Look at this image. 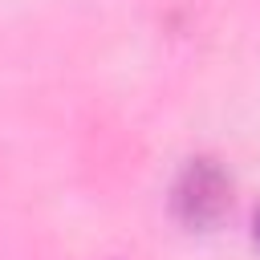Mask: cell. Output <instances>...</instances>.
Here are the masks:
<instances>
[{"label": "cell", "mask_w": 260, "mask_h": 260, "mask_svg": "<svg viewBox=\"0 0 260 260\" xmlns=\"http://www.w3.org/2000/svg\"><path fill=\"white\" fill-rule=\"evenodd\" d=\"M232 207V175L215 158H191L171 183V211L187 232H211Z\"/></svg>", "instance_id": "1"}, {"label": "cell", "mask_w": 260, "mask_h": 260, "mask_svg": "<svg viewBox=\"0 0 260 260\" xmlns=\"http://www.w3.org/2000/svg\"><path fill=\"white\" fill-rule=\"evenodd\" d=\"M252 236H256V244H260V207H256V215H252Z\"/></svg>", "instance_id": "2"}]
</instances>
